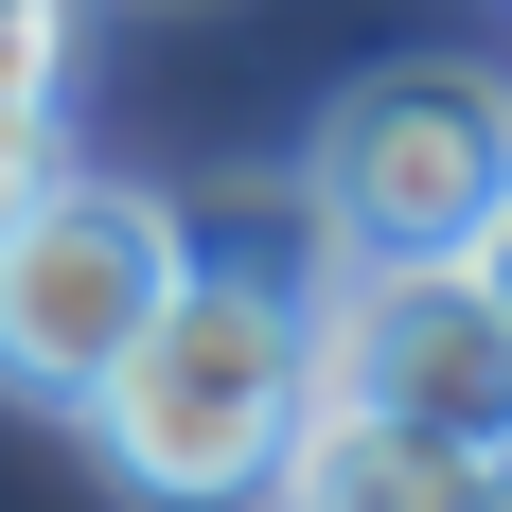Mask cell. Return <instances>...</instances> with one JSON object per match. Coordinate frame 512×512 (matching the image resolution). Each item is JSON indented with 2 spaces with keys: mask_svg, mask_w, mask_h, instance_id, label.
<instances>
[{
  "mask_svg": "<svg viewBox=\"0 0 512 512\" xmlns=\"http://www.w3.org/2000/svg\"><path fill=\"white\" fill-rule=\"evenodd\" d=\"M477 265H495V301H512V212H495V230H477Z\"/></svg>",
  "mask_w": 512,
  "mask_h": 512,
  "instance_id": "cell-9",
  "label": "cell"
},
{
  "mask_svg": "<svg viewBox=\"0 0 512 512\" xmlns=\"http://www.w3.org/2000/svg\"><path fill=\"white\" fill-rule=\"evenodd\" d=\"M159 283H177V212L53 159L36 195L0 212V389L18 407H89L106 354L159 318Z\"/></svg>",
  "mask_w": 512,
  "mask_h": 512,
  "instance_id": "cell-3",
  "label": "cell"
},
{
  "mask_svg": "<svg viewBox=\"0 0 512 512\" xmlns=\"http://www.w3.org/2000/svg\"><path fill=\"white\" fill-rule=\"evenodd\" d=\"M301 195L336 230V265H442L512 212V89L495 71H371L336 89V124L301 142Z\"/></svg>",
  "mask_w": 512,
  "mask_h": 512,
  "instance_id": "cell-2",
  "label": "cell"
},
{
  "mask_svg": "<svg viewBox=\"0 0 512 512\" xmlns=\"http://www.w3.org/2000/svg\"><path fill=\"white\" fill-rule=\"evenodd\" d=\"M53 177V71H0V212Z\"/></svg>",
  "mask_w": 512,
  "mask_h": 512,
  "instance_id": "cell-6",
  "label": "cell"
},
{
  "mask_svg": "<svg viewBox=\"0 0 512 512\" xmlns=\"http://www.w3.org/2000/svg\"><path fill=\"white\" fill-rule=\"evenodd\" d=\"M0 71H71V0H0Z\"/></svg>",
  "mask_w": 512,
  "mask_h": 512,
  "instance_id": "cell-7",
  "label": "cell"
},
{
  "mask_svg": "<svg viewBox=\"0 0 512 512\" xmlns=\"http://www.w3.org/2000/svg\"><path fill=\"white\" fill-rule=\"evenodd\" d=\"M460 495H477L460 442H424V424H389V407H336V389L301 407V442L265 477V512H460Z\"/></svg>",
  "mask_w": 512,
  "mask_h": 512,
  "instance_id": "cell-5",
  "label": "cell"
},
{
  "mask_svg": "<svg viewBox=\"0 0 512 512\" xmlns=\"http://www.w3.org/2000/svg\"><path fill=\"white\" fill-rule=\"evenodd\" d=\"M460 512H512V442H495V460H477V495H460Z\"/></svg>",
  "mask_w": 512,
  "mask_h": 512,
  "instance_id": "cell-8",
  "label": "cell"
},
{
  "mask_svg": "<svg viewBox=\"0 0 512 512\" xmlns=\"http://www.w3.org/2000/svg\"><path fill=\"white\" fill-rule=\"evenodd\" d=\"M301 407H318V283L177 265L159 318L106 354V389L71 424H89V460L124 477V495H159V512H265Z\"/></svg>",
  "mask_w": 512,
  "mask_h": 512,
  "instance_id": "cell-1",
  "label": "cell"
},
{
  "mask_svg": "<svg viewBox=\"0 0 512 512\" xmlns=\"http://www.w3.org/2000/svg\"><path fill=\"white\" fill-rule=\"evenodd\" d=\"M318 389L460 442V460H495L512 442V301H495V265L477 248H442V265H336V283H318Z\"/></svg>",
  "mask_w": 512,
  "mask_h": 512,
  "instance_id": "cell-4",
  "label": "cell"
}]
</instances>
